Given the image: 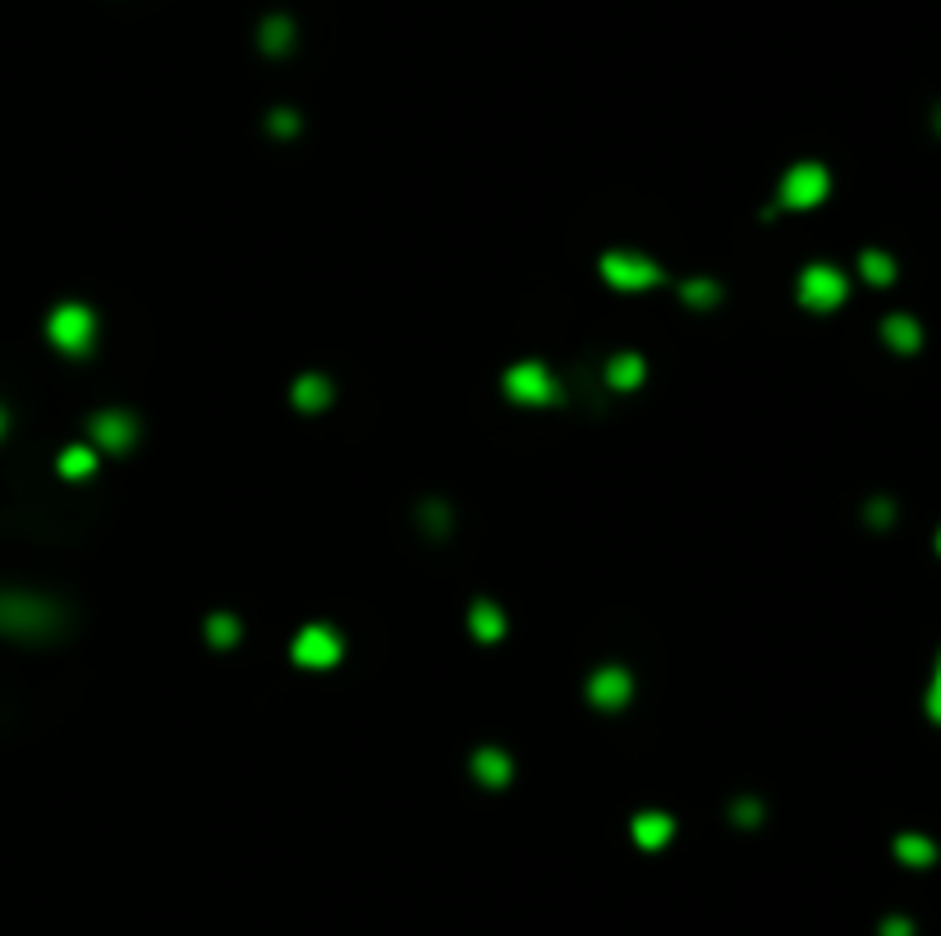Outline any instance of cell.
I'll list each match as a JSON object with an SVG mask.
<instances>
[{
    "instance_id": "1",
    "label": "cell",
    "mask_w": 941,
    "mask_h": 936,
    "mask_svg": "<svg viewBox=\"0 0 941 936\" xmlns=\"http://www.w3.org/2000/svg\"><path fill=\"white\" fill-rule=\"evenodd\" d=\"M65 630V606L42 597V592H19V587H0V634L6 638H28L42 643Z\"/></svg>"
},
{
    "instance_id": "2",
    "label": "cell",
    "mask_w": 941,
    "mask_h": 936,
    "mask_svg": "<svg viewBox=\"0 0 941 936\" xmlns=\"http://www.w3.org/2000/svg\"><path fill=\"white\" fill-rule=\"evenodd\" d=\"M46 335H51V345L60 354L87 358L97 350V312L87 303H60V308H51V318H46Z\"/></svg>"
},
{
    "instance_id": "3",
    "label": "cell",
    "mask_w": 941,
    "mask_h": 936,
    "mask_svg": "<svg viewBox=\"0 0 941 936\" xmlns=\"http://www.w3.org/2000/svg\"><path fill=\"white\" fill-rule=\"evenodd\" d=\"M827 194H832L827 166H823V162H799V166L785 170L781 194H776V207H785V211H808V207H817V202H827Z\"/></svg>"
},
{
    "instance_id": "4",
    "label": "cell",
    "mask_w": 941,
    "mask_h": 936,
    "mask_svg": "<svg viewBox=\"0 0 941 936\" xmlns=\"http://www.w3.org/2000/svg\"><path fill=\"white\" fill-rule=\"evenodd\" d=\"M294 666L303 670H331L341 657H345V638L331 630V624H303L294 634V647H290Z\"/></svg>"
},
{
    "instance_id": "5",
    "label": "cell",
    "mask_w": 941,
    "mask_h": 936,
    "mask_svg": "<svg viewBox=\"0 0 941 936\" xmlns=\"http://www.w3.org/2000/svg\"><path fill=\"white\" fill-rule=\"evenodd\" d=\"M602 275H606V285H616L625 294H639V290H652L661 285V267L644 253H629V248H616V253H606L602 258Z\"/></svg>"
},
{
    "instance_id": "6",
    "label": "cell",
    "mask_w": 941,
    "mask_h": 936,
    "mask_svg": "<svg viewBox=\"0 0 941 936\" xmlns=\"http://www.w3.org/2000/svg\"><path fill=\"white\" fill-rule=\"evenodd\" d=\"M845 294H849V285L832 262H813V267L799 271V303L808 312H832V308L845 303Z\"/></svg>"
},
{
    "instance_id": "7",
    "label": "cell",
    "mask_w": 941,
    "mask_h": 936,
    "mask_svg": "<svg viewBox=\"0 0 941 936\" xmlns=\"http://www.w3.org/2000/svg\"><path fill=\"white\" fill-rule=\"evenodd\" d=\"M505 395L514 404H556L561 399V386H556V377L542 363L524 358V363H514L505 372Z\"/></svg>"
},
{
    "instance_id": "8",
    "label": "cell",
    "mask_w": 941,
    "mask_h": 936,
    "mask_svg": "<svg viewBox=\"0 0 941 936\" xmlns=\"http://www.w3.org/2000/svg\"><path fill=\"white\" fill-rule=\"evenodd\" d=\"M87 431H93V441H97L102 450L125 455V450L138 441V418L125 414V409H102V414H93Z\"/></svg>"
},
{
    "instance_id": "9",
    "label": "cell",
    "mask_w": 941,
    "mask_h": 936,
    "mask_svg": "<svg viewBox=\"0 0 941 936\" xmlns=\"http://www.w3.org/2000/svg\"><path fill=\"white\" fill-rule=\"evenodd\" d=\"M634 698V675L625 666H602L593 679H588V703L602 707V711H616Z\"/></svg>"
},
{
    "instance_id": "10",
    "label": "cell",
    "mask_w": 941,
    "mask_h": 936,
    "mask_svg": "<svg viewBox=\"0 0 941 936\" xmlns=\"http://www.w3.org/2000/svg\"><path fill=\"white\" fill-rule=\"evenodd\" d=\"M469 767H473V776H478L488 790H501V786H510V776H514V762H510V753H505V748H478Z\"/></svg>"
},
{
    "instance_id": "11",
    "label": "cell",
    "mask_w": 941,
    "mask_h": 936,
    "mask_svg": "<svg viewBox=\"0 0 941 936\" xmlns=\"http://www.w3.org/2000/svg\"><path fill=\"white\" fill-rule=\"evenodd\" d=\"M882 340H887V345H891L896 354H905V358H909V354H919V350H923V326H919L914 318H909V312H891V318L882 322Z\"/></svg>"
},
{
    "instance_id": "12",
    "label": "cell",
    "mask_w": 941,
    "mask_h": 936,
    "mask_svg": "<svg viewBox=\"0 0 941 936\" xmlns=\"http://www.w3.org/2000/svg\"><path fill=\"white\" fill-rule=\"evenodd\" d=\"M290 399H294V409L317 414V409H326V404H331V382L317 377V372H303V377L294 382V391H290Z\"/></svg>"
},
{
    "instance_id": "13",
    "label": "cell",
    "mask_w": 941,
    "mask_h": 936,
    "mask_svg": "<svg viewBox=\"0 0 941 936\" xmlns=\"http://www.w3.org/2000/svg\"><path fill=\"white\" fill-rule=\"evenodd\" d=\"M469 630L482 638V643H496V638H505V611L496 606V602H473L469 606Z\"/></svg>"
},
{
    "instance_id": "14",
    "label": "cell",
    "mask_w": 941,
    "mask_h": 936,
    "mask_svg": "<svg viewBox=\"0 0 941 936\" xmlns=\"http://www.w3.org/2000/svg\"><path fill=\"white\" fill-rule=\"evenodd\" d=\"M648 377V367L639 354H616L611 363H606V382H611V391H639Z\"/></svg>"
},
{
    "instance_id": "15",
    "label": "cell",
    "mask_w": 941,
    "mask_h": 936,
    "mask_svg": "<svg viewBox=\"0 0 941 936\" xmlns=\"http://www.w3.org/2000/svg\"><path fill=\"white\" fill-rule=\"evenodd\" d=\"M258 46H262L266 55H285V51L294 46V23H290L285 14H266L262 28H258Z\"/></svg>"
},
{
    "instance_id": "16",
    "label": "cell",
    "mask_w": 941,
    "mask_h": 936,
    "mask_svg": "<svg viewBox=\"0 0 941 936\" xmlns=\"http://www.w3.org/2000/svg\"><path fill=\"white\" fill-rule=\"evenodd\" d=\"M671 835H676V822L666 813H639V818H634V840H639L644 850H661Z\"/></svg>"
},
{
    "instance_id": "17",
    "label": "cell",
    "mask_w": 941,
    "mask_h": 936,
    "mask_svg": "<svg viewBox=\"0 0 941 936\" xmlns=\"http://www.w3.org/2000/svg\"><path fill=\"white\" fill-rule=\"evenodd\" d=\"M896 859L909 863V867H932L937 863V845L919 831H905V835H896Z\"/></svg>"
},
{
    "instance_id": "18",
    "label": "cell",
    "mask_w": 941,
    "mask_h": 936,
    "mask_svg": "<svg viewBox=\"0 0 941 936\" xmlns=\"http://www.w3.org/2000/svg\"><path fill=\"white\" fill-rule=\"evenodd\" d=\"M859 271H864L868 285L887 290L891 280H896V258H891V253H882V248H864V253H859Z\"/></svg>"
},
{
    "instance_id": "19",
    "label": "cell",
    "mask_w": 941,
    "mask_h": 936,
    "mask_svg": "<svg viewBox=\"0 0 941 936\" xmlns=\"http://www.w3.org/2000/svg\"><path fill=\"white\" fill-rule=\"evenodd\" d=\"M55 468H60V478H70V482H83V478H93V468H97V455L87 450V446H70V450H60Z\"/></svg>"
},
{
    "instance_id": "20",
    "label": "cell",
    "mask_w": 941,
    "mask_h": 936,
    "mask_svg": "<svg viewBox=\"0 0 941 936\" xmlns=\"http://www.w3.org/2000/svg\"><path fill=\"white\" fill-rule=\"evenodd\" d=\"M202 634H207V643H211V647H221V652H226V647H234V643H239V620H234L230 611H217V615H207V630H202Z\"/></svg>"
},
{
    "instance_id": "21",
    "label": "cell",
    "mask_w": 941,
    "mask_h": 936,
    "mask_svg": "<svg viewBox=\"0 0 941 936\" xmlns=\"http://www.w3.org/2000/svg\"><path fill=\"white\" fill-rule=\"evenodd\" d=\"M418 523L428 528L432 538H446V533H450V506H446V501H422V506H418Z\"/></svg>"
},
{
    "instance_id": "22",
    "label": "cell",
    "mask_w": 941,
    "mask_h": 936,
    "mask_svg": "<svg viewBox=\"0 0 941 936\" xmlns=\"http://www.w3.org/2000/svg\"><path fill=\"white\" fill-rule=\"evenodd\" d=\"M680 299L693 303V308H712L721 299V285H717V280H689V285L680 290Z\"/></svg>"
},
{
    "instance_id": "23",
    "label": "cell",
    "mask_w": 941,
    "mask_h": 936,
    "mask_svg": "<svg viewBox=\"0 0 941 936\" xmlns=\"http://www.w3.org/2000/svg\"><path fill=\"white\" fill-rule=\"evenodd\" d=\"M923 711H928V721H932V726H941V652H937V666H932V679H928Z\"/></svg>"
},
{
    "instance_id": "24",
    "label": "cell",
    "mask_w": 941,
    "mask_h": 936,
    "mask_svg": "<svg viewBox=\"0 0 941 936\" xmlns=\"http://www.w3.org/2000/svg\"><path fill=\"white\" fill-rule=\"evenodd\" d=\"M271 134H276V138H299V115L294 111H271Z\"/></svg>"
},
{
    "instance_id": "25",
    "label": "cell",
    "mask_w": 941,
    "mask_h": 936,
    "mask_svg": "<svg viewBox=\"0 0 941 936\" xmlns=\"http://www.w3.org/2000/svg\"><path fill=\"white\" fill-rule=\"evenodd\" d=\"M864 519H868V523H877V528H887V523L896 519V506L887 501V496H877V501H868V510H864Z\"/></svg>"
},
{
    "instance_id": "26",
    "label": "cell",
    "mask_w": 941,
    "mask_h": 936,
    "mask_svg": "<svg viewBox=\"0 0 941 936\" xmlns=\"http://www.w3.org/2000/svg\"><path fill=\"white\" fill-rule=\"evenodd\" d=\"M735 818L749 826V822H757V818H763V808H757V799H740V803H735Z\"/></svg>"
},
{
    "instance_id": "27",
    "label": "cell",
    "mask_w": 941,
    "mask_h": 936,
    "mask_svg": "<svg viewBox=\"0 0 941 936\" xmlns=\"http://www.w3.org/2000/svg\"><path fill=\"white\" fill-rule=\"evenodd\" d=\"M882 936H914V927H909L905 918H887L882 923Z\"/></svg>"
},
{
    "instance_id": "28",
    "label": "cell",
    "mask_w": 941,
    "mask_h": 936,
    "mask_svg": "<svg viewBox=\"0 0 941 936\" xmlns=\"http://www.w3.org/2000/svg\"><path fill=\"white\" fill-rule=\"evenodd\" d=\"M10 431V414H6V404H0V436Z\"/></svg>"
},
{
    "instance_id": "29",
    "label": "cell",
    "mask_w": 941,
    "mask_h": 936,
    "mask_svg": "<svg viewBox=\"0 0 941 936\" xmlns=\"http://www.w3.org/2000/svg\"><path fill=\"white\" fill-rule=\"evenodd\" d=\"M932 129H937V134H941V106H937V115H932Z\"/></svg>"
},
{
    "instance_id": "30",
    "label": "cell",
    "mask_w": 941,
    "mask_h": 936,
    "mask_svg": "<svg viewBox=\"0 0 941 936\" xmlns=\"http://www.w3.org/2000/svg\"><path fill=\"white\" fill-rule=\"evenodd\" d=\"M937 555H941V528H937Z\"/></svg>"
}]
</instances>
